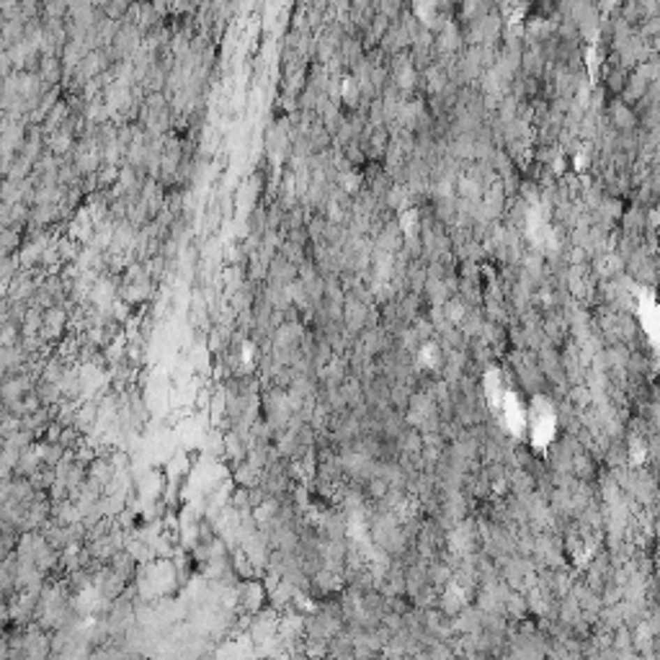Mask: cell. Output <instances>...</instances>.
Returning <instances> with one entry per match:
<instances>
[{
	"label": "cell",
	"instance_id": "1",
	"mask_svg": "<svg viewBox=\"0 0 660 660\" xmlns=\"http://www.w3.org/2000/svg\"><path fill=\"white\" fill-rule=\"evenodd\" d=\"M65 320H68V310H62V305L47 310V313H44V328H42L44 338H57L59 330L65 328Z\"/></svg>",
	"mask_w": 660,
	"mask_h": 660
}]
</instances>
